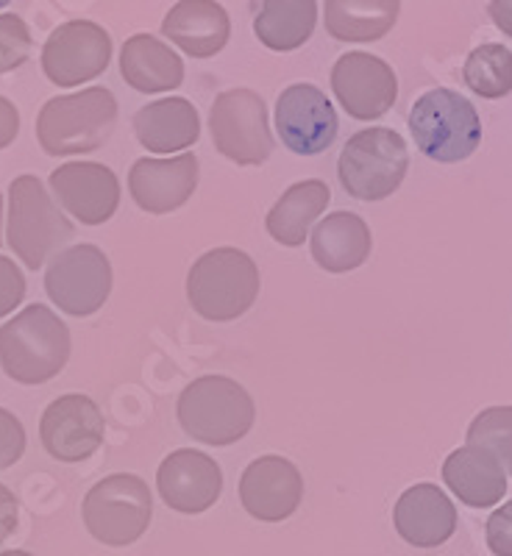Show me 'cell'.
Listing matches in <instances>:
<instances>
[{"label":"cell","instance_id":"24","mask_svg":"<svg viewBox=\"0 0 512 556\" xmlns=\"http://www.w3.org/2000/svg\"><path fill=\"white\" fill-rule=\"evenodd\" d=\"M312 260L329 273H351L371 256V228L360 215L335 212L312 231Z\"/></svg>","mask_w":512,"mask_h":556},{"label":"cell","instance_id":"4","mask_svg":"<svg viewBox=\"0 0 512 556\" xmlns=\"http://www.w3.org/2000/svg\"><path fill=\"white\" fill-rule=\"evenodd\" d=\"M184 434L203 445L240 443L253 426V399L242 384L226 376H203L187 384L176 404Z\"/></svg>","mask_w":512,"mask_h":556},{"label":"cell","instance_id":"10","mask_svg":"<svg viewBox=\"0 0 512 556\" xmlns=\"http://www.w3.org/2000/svg\"><path fill=\"white\" fill-rule=\"evenodd\" d=\"M45 292L70 317L96 315L112 292V265L98 245L59 251L45 273Z\"/></svg>","mask_w":512,"mask_h":556},{"label":"cell","instance_id":"11","mask_svg":"<svg viewBox=\"0 0 512 556\" xmlns=\"http://www.w3.org/2000/svg\"><path fill=\"white\" fill-rule=\"evenodd\" d=\"M112 62V39L92 20H70L48 37L42 48V73L57 87H78L98 78Z\"/></svg>","mask_w":512,"mask_h":556},{"label":"cell","instance_id":"32","mask_svg":"<svg viewBox=\"0 0 512 556\" xmlns=\"http://www.w3.org/2000/svg\"><path fill=\"white\" fill-rule=\"evenodd\" d=\"M26 298V276L9 256H0V317L12 315Z\"/></svg>","mask_w":512,"mask_h":556},{"label":"cell","instance_id":"7","mask_svg":"<svg viewBox=\"0 0 512 556\" xmlns=\"http://www.w3.org/2000/svg\"><path fill=\"white\" fill-rule=\"evenodd\" d=\"M342 190L357 201H382L404 184L410 151L399 131L365 128L348 139L340 153Z\"/></svg>","mask_w":512,"mask_h":556},{"label":"cell","instance_id":"18","mask_svg":"<svg viewBox=\"0 0 512 556\" xmlns=\"http://www.w3.org/2000/svg\"><path fill=\"white\" fill-rule=\"evenodd\" d=\"M198 187V159L178 153L173 159H137L128 170V192L142 212H176Z\"/></svg>","mask_w":512,"mask_h":556},{"label":"cell","instance_id":"5","mask_svg":"<svg viewBox=\"0 0 512 556\" xmlns=\"http://www.w3.org/2000/svg\"><path fill=\"white\" fill-rule=\"evenodd\" d=\"M410 131L424 156L454 165L482 142V121L474 103L454 89L437 87L417 98L410 112Z\"/></svg>","mask_w":512,"mask_h":556},{"label":"cell","instance_id":"38","mask_svg":"<svg viewBox=\"0 0 512 556\" xmlns=\"http://www.w3.org/2000/svg\"><path fill=\"white\" fill-rule=\"evenodd\" d=\"M0 226H3V195H0ZM0 245H3V235H0Z\"/></svg>","mask_w":512,"mask_h":556},{"label":"cell","instance_id":"17","mask_svg":"<svg viewBox=\"0 0 512 556\" xmlns=\"http://www.w3.org/2000/svg\"><path fill=\"white\" fill-rule=\"evenodd\" d=\"M51 190L64 212L84 226L112 220L121 206V184L114 170L98 162H70L51 173Z\"/></svg>","mask_w":512,"mask_h":556},{"label":"cell","instance_id":"27","mask_svg":"<svg viewBox=\"0 0 512 556\" xmlns=\"http://www.w3.org/2000/svg\"><path fill=\"white\" fill-rule=\"evenodd\" d=\"M315 0H271L253 20V34L271 51H296L315 34Z\"/></svg>","mask_w":512,"mask_h":556},{"label":"cell","instance_id":"37","mask_svg":"<svg viewBox=\"0 0 512 556\" xmlns=\"http://www.w3.org/2000/svg\"><path fill=\"white\" fill-rule=\"evenodd\" d=\"M0 556H34V554H28V551H3Z\"/></svg>","mask_w":512,"mask_h":556},{"label":"cell","instance_id":"14","mask_svg":"<svg viewBox=\"0 0 512 556\" xmlns=\"http://www.w3.org/2000/svg\"><path fill=\"white\" fill-rule=\"evenodd\" d=\"M103 415L87 395H62L39 420V440L57 462H84L103 443Z\"/></svg>","mask_w":512,"mask_h":556},{"label":"cell","instance_id":"35","mask_svg":"<svg viewBox=\"0 0 512 556\" xmlns=\"http://www.w3.org/2000/svg\"><path fill=\"white\" fill-rule=\"evenodd\" d=\"M20 134V112L9 98L0 96V151L9 148Z\"/></svg>","mask_w":512,"mask_h":556},{"label":"cell","instance_id":"13","mask_svg":"<svg viewBox=\"0 0 512 556\" xmlns=\"http://www.w3.org/2000/svg\"><path fill=\"white\" fill-rule=\"evenodd\" d=\"M276 131L298 156L329 151L337 139L340 121L332 101L312 84H292L276 101Z\"/></svg>","mask_w":512,"mask_h":556},{"label":"cell","instance_id":"28","mask_svg":"<svg viewBox=\"0 0 512 556\" xmlns=\"http://www.w3.org/2000/svg\"><path fill=\"white\" fill-rule=\"evenodd\" d=\"M462 78L471 87V92L496 101L512 92V51L499 42L479 45L471 51L462 67Z\"/></svg>","mask_w":512,"mask_h":556},{"label":"cell","instance_id":"22","mask_svg":"<svg viewBox=\"0 0 512 556\" xmlns=\"http://www.w3.org/2000/svg\"><path fill=\"white\" fill-rule=\"evenodd\" d=\"M134 137L153 153H182L201 137V117L184 98L153 101L134 114Z\"/></svg>","mask_w":512,"mask_h":556},{"label":"cell","instance_id":"20","mask_svg":"<svg viewBox=\"0 0 512 556\" xmlns=\"http://www.w3.org/2000/svg\"><path fill=\"white\" fill-rule=\"evenodd\" d=\"M162 34L176 42L187 56L212 59L232 39V20L221 3L212 0H182L167 12Z\"/></svg>","mask_w":512,"mask_h":556},{"label":"cell","instance_id":"26","mask_svg":"<svg viewBox=\"0 0 512 556\" xmlns=\"http://www.w3.org/2000/svg\"><path fill=\"white\" fill-rule=\"evenodd\" d=\"M326 28L340 42H376L399 20V0H326Z\"/></svg>","mask_w":512,"mask_h":556},{"label":"cell","instance_id":"36","mask_svg":"<svg viewBox=\"0 0 512 556\" xmlns=\"http://www.w3.org/2000/svg\"><path fill=\"white\" fill-rule=\"evenodd\" d=\"M487 12H490V20H494L496 26H499L507 37H512V0H494V3L487 7Z\"/></svg>","mask_w":512,"mask_h":556},{"label":"cell","instance_id":"21","mask_svg":"<svg viewBox=\"0 0 512 556\" xmlns=\"http://www.w3.org/2000/svg\"><path fill=\"white\" fill-rule=\"evenodd\" d=\"M444 481L465 506L487 509L507 493V473L490 451L462 445L444 462Z\"/></svg>","mask_w":512,"mask_h":556},{"label":"cell","instance_id":"3","mask_svg":"<svg viewBox=\"0 0 512 556\" xmlns=\"http://www.w3.org/2000/svg\"><path fill=\"white\" fill-rule=\"evenodd\" d=\"M260 295L257 262L240 248H215L198 256L187 276V298L196 315L228 323L246 315Z\"/></svg>","mask_w":512,"mask_h":556},{"label":"cell","instance_id":"31","mask_svg":"<svg viewBox=\"0 0 512 556\" xmlns=\"http://www.w3.org/2000/svg\"><path fill=\"white\" fill-rule=\"evenodd\" d=\"M26 454V429L9 409L0 406V470L12 468Z\"/></svg>","mask_w":512,"mask_h":556},{"label":"cell","instance_id":"34","mask_svg":"<svg viewBox=\"0 0 512 556\" xmlns=\"http://www.w3.org/2000/svg\"><path fill=\"white\" fill-rule=\"evenodd\" d=\"M20 523V504L17 495L9 490V486L0 484V543H7L12 538L14 531H17Z\"/></svg>","mask_w":512,"mask_h":556},{"label":"cell","instance_id":"12","mask_svg":"<svg viewBox=\"0 0 512 556\" xmlns=\"http://www.w3.org/2000/svg\"><path fill=\"white\" fill-rule=\"evenodd\" d=\"M337 101L357 121H379L399 98V78L385 59L374 53H342L332 67Z\"/></svg>","mask_w":512,"mask_h":556},{"label":"cell","instance_id":"29","mask_svg":"<svg viewBox=\"0 0 512 556\" xmlns=\"http://www.w3.org/2000/svg\"><path fill=\"white\" fill-rule=\"evenodd\" d=\"M469 445L490 451L504 473L512 476V406L482 409L469 426Z\"/></svg>","mask_w":512,"mask_h":556},{"label":"cell","instance_id":"25","mask_svg":"<svg viewBox=\"0 0 512 556\" xmlns=\"http://www.w3.org/2000/svg\"><path fill=\"white\" fill-rule=\"evenodd\" d=\"M329 187L317 178L310 181L292 184L285 195L273 203V208L265 217L267 235L278 242V245L298 248L304 245L307 237L312 235L317 217L329 206Z\"/></svg>","mask_w":512,"mask_h":556},{"label":"cell","instance_id":"1","mask_svg":"<svg viewBox=\"0 0 512 556\" xmlns=\"http://www.w3.org/2000/svg\"><path fill=\"white\" fill-rule=\"evenodd\" d=\"M67 323L45 304H32L0 329V367L17 384H45L70 362Z\"/></svg>","mask_w":512,"mask_h":556},{"label":"cell","instance_id":"2","mask_svg":"<svg viewBox=\"0 0 512 556\" xmlns=\"http://www.w3.org/2000/svg\"><path fill=\"white\" fill-rule=\"evenodd\" d=\"M117 126V101L107 87L51 98L39 109L37 139L48 156L92 153L107 146Z\"/></svg>","mask_w":512,"mask_h":556},{"label":"cell","instance_id":"6","mask_svg":"<svg viewBox=\"0 0 512 556\" xmlns=\"http://www.w3.org/2000/svg\"><path fill=\"white\" fill-rule=\"evenodd\" d=\"M70 237L73 223L53 203L37 176H20L9 184L7 240L28 270H39Z\"/></svg>","mask_w":512,"mask_h":556},{"label":"cell","instance_id":"16","mask_svg":"<svg viewBox=\"0 0 512 556\" xmlns=\"http://www.w3.org/2000/svg\"><path fill=\"white\" fill-rule=\"evenodd\" d=\"M159 498L182 515H201L217 504L223 493V473L212 456L196 448L173 451L159 465Z\"/></svg>","mask_w":512,"mask_h":556},{"label":"cell","instance_id":"19","mask_svg":"<svg viewBox=\"0 0 512 556\" xmlns=\"http://www.w3.org/2000/svg\"><path fill=\"white\" fill-rule=\"evenodd\" d=\"M392 523L404 543L437 548L457 531V509L437 484H415L396 501Z\"/></svg>","mask_w":512,"mask_h":556},{"label":"cell","instance_id":"15","mask_svg":"<svg viewBox=\"0 0 512 556\" xmlns=\"http://www.w3.org/2000/svg\"><path fill=\"white\" fill-rule=\"evenodd\" d=\"M304 498L301 470L285 456H260L240 476V501L251 518L278 523L292 518Z\"/></svg>","mask_w":512,"mask_h":556},{"label":"cell","instance_id":"33","mask_svg":"<svg viewBox=\"0 0 512 556\" xmlns=\"http://www.w3.org/2000/svg\"><path fill=\"white\" fill-rule=\"evenodd\" d=\"M487 534V548L494 551L496 556H512V501L499 506L485 526Z\"/></svg>","mask_w":512,"mask_h":556},{"label":"cell","instance_id":"9","mask_svg":"<svg viewBox=\"0 0 512 556\" xmlns=\"http://www.w3.org/2000/svg\"><path fill=\"white\" fill-rule=\"evenodd\" d=\"M209 131L217 153L235 165H265L273 153V134L267 106L253 89L221 92L209 112Z\"/></svg>","mask_w":512,"mask_h":556},{"label":"cell","instance_id":"23","mask_svg":"<svg viewBox=\"0 0 512 556\" xmlns=\"http://www.w3.org/2000/svg\"><path fill=\"white\" fill-rule=\"evenodd\" d=\"M121 73L132 89L142 96H157V92H171V89L182 87L184 62L159 37L137 34L123 42Z\"/></svg>","mask_w":512,"mask_h":556},{"label":"cell","instance_id":"8","mask_svg":"<svg viewBox=\"0 0 512 556\" xmlns=\"http://www.w3.org/2000/svg\"><path fill=\"white\" fill-rule=\"evenodd\" d=\"M153 515L148 484L134 473H112L84 495L82 518L98 543L123 548L146 534Z\"/></svg>","mask_w":512,"mask_h":556},{"label":"cell","instance_id":"30","mask_svg":"<svg viewBox=\"0 0 512 556\" xmlns=\"http://www.w3.org/2000/svg\"><path fill=\"white\" fill-rule=\"evenodd\" d=\"M32 31L20 14H0V73L23 67L32 56Z\"/></svg>","mask_w":512,"mask_h":556}]
</instances>
